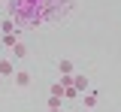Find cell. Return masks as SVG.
Returning a JSON list of instances; mask_svg holds the SVG:
<instances>
[{"label": "cell", "mask_w": 121, "mask_h": 112, "mask_svg": "<svg viewBox=\"0 0 121 112\" xmlns=\"http://www.w3.org/2000/svg\"><path fill=\"white\" fill-rule=\"evenodd\" d=\"M30 82H33V73H30V70H15V76H12V85L18 88V91L30 88Z\"/></svg>", "instance_id": "1"}, {"label": "cell", "mask_w": 121, "mask_h": 112, "mask_svg": "<svg viewBox=\"0 0 121 112\" xmlns=\"http://www.w3.org/2000/svg\"><path fill=\"white\" fill-rule=\"evenodd\" d=\"M9 52H12V58H15V61H24V58H27V55H30V48H27V43H21V39H18V43H15V46L9 48Z\"/></svg>", "instance_id": "2"}, {"label": "cell", "mask_w": 121, "mask_h": 112, "mask_svg": "<svg viewBox=\"0 0 121 112\" xmlns=\"http://www.w3.org/2000/svg\"><path fill=\"white\" fill-rule=\"evenodd\" d=\"M73 88L79 91V94L91 91V82H88V76H79V73H73Z\"/></svg>", "instance_id": "3"}, {"label": "cell", "mask_w": 121, "mask_h": 112, "mask_svg": "<svg viewBox=\"0 0 121 112\" xmlns=\"http://www.w3.org/2000/svg\"><path fill=\"white\" fill-rule=\"evenodd\" d=\"M0 76H3V79L15 76V64H12V58H0Z\"/></svg>", "instance_id": "4"}, {"label": "cell", "mask_w": 121, "mask_h": 112, "mask_svg": "<svg viewBox=\"0 0 121 112\" xmlns=\"http://www.w3.org/2000/svg\"><path fill=\"white\" fill-rule=\"evenodd\" d=\"M82 103H85V109H94V106L100 103V94L91 88V91H85V94H82Z\"/></svg>", "instance_id": "5"}, {"label": "cell", "mask_w": 121, "mask_h": 112, "mask_svg": "<svg viewBox=\"0 0 121 112\" xmlns=\"http://www.w3.org/2000/svg\"><path fill=\"white\" fill-rule=\"evenodd\" d=\"M18 43V33H0V46L3 48H12Z\"/></svg>", "instance_id": "6"}, {"label": "cell", "mask_w": 121, "mask_h": 112, "mask_svg": "<svg viewBox=\"0 0 121 112\" xmlns=\"http://www.w3.org/2000/svg\"><path fill=\"white\" fill-rule=\"evenodd\" d=\"M58 73H60V76H73V61L60 58V61H58Z\"/></svg>", "instance_id": "7"}, {"label": "cell", "mask_w": 121, "mask_h": 112, "mask_svg": "<svg viewBox=\"0 0 121 112\" xmlns=\"http://www.w3.org/2000/svg\"><path fill=\"white\" fill-rule=\"evenodd\" d=\"M0 33H18L15 30V18H3L0 21Z\"/></svg>", "instance_id": "8"}, {"label": "cell", "mask_w": 121, "mask_h": 112, "mask_svg": "<svg viewBox=\"0 0 121 112\" xmlns=\"http://www.w3.org/2000/svg\"><path fill=\"white\" fill-rule=\"evenodd\" d=\"M48 109H64V97H48Z\"/></svg>", "instance_id": "9"}, {"label": "cell", "mask_w": 121, "mask_h": 112, "mask_svg": "<svg viewBox=\"0 0 121 112\" xmlns=\"http://www.w3.org/2000/svg\"><path fill=\"white\" fill-rule=\"evenodd\" d=\"M48 91H52V97H64V88H60V82H55V85H48Z\"/></svg>", "instance_id": "10"}, {"label": "cell", "mask_w": 121, "mask_h": 112, "mask_svg": "<svg viewBox=\"0 0 121 112\" xmlns=\"http://www.w3.org/2000/svg\"><path fill=\"white\" fill-rule=\"evenodd\" d=\"M64 97H67V100H76V97H82V94H79L73 85H70V88H64Z\"/></svg>", "instance_id": "11"}, {"label": "cell", "mask_w": 121, "mask_h": 112, "mask_svg": "<svg viewBox=\"0 0 121 112\" xmlns=\"http://www.w3.org/2000/svg\"><path fill=\"white\" fill-rule=\"evenodd\" d=\"M48 112H64V109H48Z\"/></svg>", "instance_id": "12"}, {"label": "cell", "mask_w": 121, "mask_h": 112, "mask_svg": "<svg viewBox=\"0 0 121 112\" xmlns=\"http://www.w3.org/2000/svg\"><path fill=\"white\" fill-rule=\"evenodd\" d=\"M82 112H94V109H82Z\"/></svg>", "instance_id": "13"}, {"label": "cell", "mask_w": 121, "mask_h": 112, "mask_svg": "<svg viewBox=\"0 0 121 112\" xmlns=\"http://www.w3.org/2000/svg\"><path fill=\"white\" fill-rule=\"evenodd\" d=\"M0 85H3V76H0Z\"/></svg>", "instance_id": "14"}]
</instances>
